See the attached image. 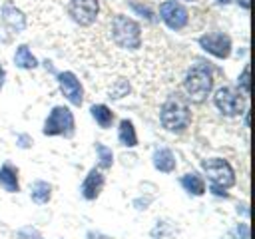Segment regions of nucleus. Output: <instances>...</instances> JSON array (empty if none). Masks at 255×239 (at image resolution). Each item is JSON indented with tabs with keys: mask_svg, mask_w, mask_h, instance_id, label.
I'll return each instance as SVG.
<instances>
[{
	"mask_svg": "<svg viewBox=\"0 0 255 239\" xmlns=\"http://www.w3.org/2000/svg\"><path fill=\"white\" fill-rule=\"evenodd\" d=\"M159 121L167 131H183L189 127L191 123V110H189V102L181 96V94H171L161 110H159Z\"/></svg>",
	"mask_w": 255,
	"mask_h": 239,
	"instance_id": "nucleus-1",
	"label": "nucleus"
},
{
	"mask_svg": "<svg viewBox=\"0 0 255 239\" xmlns=\"http://www.w3.org/2000/svg\"><path fill=\"white\" fill-rule=\"evenodd\" d=\"M183 90L191 102H203L211 90H213V72L207 64L197 62L193 64L185 78H183Z\"/></svg>",
	"mask_w": 255,
	"mask_h": 239,
	"instance_id": "nucleus-2",
	"label": "nucleus"
},
{
	"mask_svg": "<svg viewBox=\"0 0 255 239\" xmlns=\"http://www.w3.org/2000/svg\"><path fill=\"white\" fill-rule=\"evenodd\" d=\"M112 38L118 48L133 52L141 46V28L135 20L118 14L112 20Z\"/></svg>",
	"mask_w": 255,
	"mask_h": 239,
	"instance_id": "nucleus-3",
	"label": "nucleus"
},
{
	"mask_svg": "<svg viewBox=\"0 0 255 239\" xmlns=\"http://www.w3.org/2000/svg\"><path fill=\"white\" fill-rule=\"evenodd\" d=\"M74 114L66 106H54L50 116L44 121L42 133L44 135H64L72 137L74 135Z\"/></svg>",
	"mask_w": 255,
	"mask_h": 239,
	"instance_id": "nucleus-4",
	"label": "nucleus"
},
{
	"mask_svg": "<svg viewBox=\"0 0 255 239\" xmlns=\"http://www.w3.org/2000/svg\"><path fill=\"white\" fill-rule=\"evenodd\" d=\"M201 167H203V171H205V175H207V179L211 181L213 187L227 189V187L235 185V171H233V167L223 157L203 159Z\"/></svg>",
	"mask_w": 255,
	"mask_h": 239,
	"instance_id": "nucleus-5",
	"label": "nucleus"
},
{
	"mask_svg": "<svg viewBox=\"0 0 255 239\" xmlns=\"http://www.w3.org/2000/svg\"><path fill=\"white\" fill-rule=\"evenodd\" d=\"M213 104L223 116H239L245 110V96L241 90H235L231 86H223L213 94Z\"/></svg>",
	"mask_w": 255,
	"mask_h": 239,
	"instance_id": "nucleus-6",
	"label": "nucleus"
},
{
	"mask_svg": "<svg viewBox=\"0 0 255 239\" xmlns=\"http://www.w3.org/2000/svg\"><path fill=\"white\" fill-rule=\"evenodd\" d=\"M199 46L203 52L219 58V60H225L229 54H231V38L223 32H209V34H203L199 36Z\"/></svg>",
	"mask_w": 255,
	"mask_h": 239,
	"instance_id": "nucleus-7",
	"label": "nucleus"
},
{
	"mask_svg": "<svg viewBox=\"0 0 255 239\" xmlns=\"http://www.w3.org/2000/svg\"><path fill=\"white\" fill-rule=\"evenodd\" d=\"M68 12L72 16V20L80 26H92L98 18L100 12V4L98 0H70Z\"/></svg>",
	"mask_w": 255,
	"mask_h": 239,
	"instance_id": "nucleus-8",
	"label": "nucleus"
},
{
	"mask_svg": "<svg viewBox=\"0 0 255 239\" xmlns=\"http://www.w3.org/2000/svg\"><path fill=\"white\" fill-rule=\"evenodd\" d=\"M159 16L163 20V24L169 28V30H181L187 26V20H189V14L185 10V6H181L179 2L175 0H167L159 6Z\"/></svg>",
	"mask_w": 255,
	"mask_h": 239,
	"instance_id": "nucleus-9",
	"label": "nucleus"
},
{
	"mask_svg": "<svg viewBox=\"0 0 255 239\" xmlns=\"http://www.w3.org/2000/svg\"><path fill=\"white\" fill-rule=\"evenodd\" d=\"M58 84H60L62 94L66 96V100L72 106H82L84 88H82V84H80V80H78V76L74 72H60L58 74Z\"/></svg>",
	"mask_w": 255,
	"mask_h": 239,
	"instance_id": "nucleus-10",
	"label": "nucleus"
},
{
	"mask_svg": "<svg viewBox=\"0 0 255 239\" xmlns=\"http://www.w3.org/2000/svg\"><path fill=\"white\" fill-rule=\"evenodd\" d=\"M102 187H104V175H102L100 167H92V169L88 171L86 179H84L82 185H80V193H82L84 199L92 201V199H96V197L100 195Z\"/></svg>",
	"mask_w": 255,
	"mask_h": 239,
	"instance_id": "nucleus-11",
	"label": "nucleus"
},
{
	"mask_svg": "<svg viewBox=\"0 0 255 239\" xmlns=\"http://www.w3.org/2000/svg\"><path fill=\"white\" fill-rule=\"evenodd\" d=\"M2 22H4L12 32H20V30H24V26H26V20H24L22 12H20L16 6H12L10 2H6V4L2 6Z\"/></svg>",
	"mask_w": 255,
	"mask_h": 239,
	"instance_id": "nucleus-12",
	"label": "nucleus"
},
{
	"mask_svg": "<svg viewBox=\"0 0 255 239\" xmlns=\"http://www.w3.org/2000/svg\"><path fill=\"white\" fill-rule=\"evenodd\" d=\"M0 187L8 193H16L20 189L18 183V169L12 163H4L0 167Z\"/></svg>",
	"mask_w": 255,
	"mask_h": 239,
	"instance_id": "nucleus-13",
	"label": "nucleus"
},
{
	"mask_svg": "<svg viewBox=\"0 0 255 239\" xmlns=\"http://www.w3.org/2000/svg\"><path fill=\"white\" fill-rule=\"evenodd\" d=\"M175 165H177V161H175V155H173L171 149L161 147V149H157V151L153 153V167H155L157 171H161V173H171V171L175 169Z\"/></svg>",
	"mask_w": 255,
	"mask_h": 239,
	"instance_id": "nucleus-14",
	"label": "nucleus"
},
{
	"mask_svg": "<svg viewBox=\"0 0 255 239\" xmlns=\"http://www.w3.org/2000/svg\"><path fill=\"white\" fill-rule=\"evenodd\" d=\"M181 187L191 195H203L205 193V179L197 171H191V173H185L181 177Z\"/></svg>",
	"mask_w": 255,
	"mask_h": 239,
	"instance_id": "nucleus-15",
	"label": "nucleus"
},
{
	"mask_svg": "<svg viewBox=\"0 0 255 239\" xmlns=\"http://www.w3.org/2000/svg\"><path fill=\"white\" fill-rule=\"evenodd\" d=\"M118 139H120V143L126 145V147H135V145H137V133H135V127H133L131 120H122V121H120Z\"/></svg>",
	"mask_w": 255,
	"mask_h": 239,
	"instance_id": "nucleus-16",
	"label": "nucleus"
},
{
	"mask_svg": "<svg viewBox=\"0 0 255 239\" xmlns=\"http://www.w3.org/2000/svg\"><path fill=\"white\" fill-rule=\"evenodd\" d=\"M14 64H16L18 68H22V70H34V68L38 66V60H36V56L28 50V46L22 44V46H18V50H16V54H14Z\"/></svg>",
	"mask_w": 255,
	"mask_h": 239,
	"instance_id": "nucleus-17",
	"label": "nucleus"
},
{
	"mask_svg": "<svg viewBox=\"0 0 255 239\" xmlns=\"http://www.w3.org/2000/svg\"><path fill=\"white\" fill-rule=\"evenodd\" d=\"M90 112H92V118L96 120V123L100 125V127H110L112 125V121H114V112L108 108V106H104V104H94L92 108H90Z\"/></svg>",
	"mask_w": 255,
	"mask_h": 239,
	"instance_id": "nucleus-18",
	"label": "nucleus"
},
{
	"mask_svg": "<svg viewBox=\"0 0 255 239\" xmlns=\"http://www.w3.org/2000/svg\"><path fill=\"white\" fill-rule=\"evenodd\" d=\"M30 197H32L34 203H40V205H42V203H48L50 197H52V187H50V183H46V181H34V183H32Z\"/></svg>",
	"mask_w": 255,
	"mask_h": 239,
	"instance_id": "nucleus-19",
	"label": "nucleus"
},
{
	"mask_svg": "<svg viewBox=\"0 0 255 239\" xmlns=\"http://www.w3.org/2000/svg\"><path fill=\"white\" fill-rule=\"evenodd\" d=\"M96 153H98V159H100V163H98L100 169L112 167V163H114V153H112V149H110L108 145L96 143Z\"/></svg>",
	"mask_w": 255,
	"mask_h": 239,
	"instance_id": "nucleus-20",
	"label": "nucleus"
},
{
	"mask_svg": "<svg viewBox=\"0 0 255 239\" xmlns=\"http://www.w3.org/2000/svg\"><path fill=\"white\" fill-rule=\"evenodd\" d=\"M128 92H129V84H128L126 80H118V82H116V86L110 90V98L120 100V98H124Z\"/></svg>",
	"mask_w": 255,
	"mask_h": 239,
	"instance_id": "nucleus-21",
	"label": "nucleus"
},
{
	"mask_svg": "<svg viewBox=\"0 0 255 239\" xmlns=\"http://www.w3.org/2000/svg\"><path fill=\"white\" fill-rule=\"evenodd\" d=\"M237 84H239V88L243 90V94H245V96H249V94H251V82H249V66H245V68H243V72H241V76H239Z\"/></svg>",
	"mask_w": 255,
	"mask_h": 239,
	"instance_id": "nucleus-22",
	"label": "nucleus"
},
{
	"mask_svg": "<svg viewBox=\"0 0 255 239\" xmlns=\"http://www.w3.org/2000/svg\"><path fill=\"white\" fill-rule=\"evenodd\" d=\"M237 239H249V227H247V223H239V227H237Z\"/></svg>",
	"mask_w": 255,
	"mask_h": 239,
	"instance_id": "nucleus-23",
	"label": "nucleus"
},
{
	"mask_svg": "<svg viewBox=\"0 0 255 239\" xmlns=\"http://www.w3.org/2000/svg\"><path fill=\"white\" fill-rule=\"evenodd\" d=\"M4 80H6V72H4V68H2V64H0V90L4 88Z\"/></svg>",
	"mask_w": 255,
	"mask_h": 239,
	"instance_id": "nucleus-24",
	"label": "nucleus"
},
{
	"mask_svg": "<svg viewBox=\"0 0 255 239\" xmlns=\"http://www.w3.org/2000/svg\"><path fill=\"white\" fill-rule=\"evenodd\" d=\"M235 2H237V4L241 6V8H245V10H247V8L251 6V2H249V0H235Z\"/></svg>",
	"mask_w": 255,
	"mask_h": 239,
	"instance_id": "nucleus-25",
	"label": "nucleus"
},
{
	"mask_svg": "<svg viewBox=\"0 0 255 239\" xmlns=\"http://www.w3.org/2000/svg\"><path fill=\"white\" fill-rule=\"evenodd\" d=\"M217 2H219V4H227L229 0H217Z\"/></svg>",
	"mask_w": 255,
	"mask_h": 239,
	"instance_id": "nucleus-26",
	"label": "nucleus"
}]
</instances>
